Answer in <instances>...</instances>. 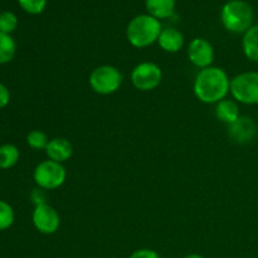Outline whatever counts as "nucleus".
Returning a JSON list of instances; mask_svg holds the SVG:
<instances>
[{"label": "nucleus", "mask_w": 258, "mask_h": 258, "mask_svg": "<svg viewBox=\"0 0 258 258\" xmlns=\"http://www.w3.org/2000/svg\"><path fill=\"white\" fill-rule=\"evenodd\" d=\"M35 184L44 190H54L64 184L67 171L60 163L44 160L38 164L33 173Z\"/></svg>", "instance_id": "4"}, {"label": "nucleus", "mask_w": 258, "mask_h": 258, "mask_svg": "<svg viewBox=\"0 0 258 258\" xmlns=\"http://www.w3.org/2000/svg\"><path fill=\"white\" fill-rule=\"evenodd\" d=\"M49 139L43 131L33 130L27 135V144L33 150H45Z\"/></svg>", "instance_id": "19"}, {"label": "nucleus", "mask_w": 258, "mask_h": 258, "mask_svg": "<svg viewBox=\"0 0 258 258\" xmlns=\"http://www.w3.org/2000/svg\"><path fill=\"white\" fill-rule=\"evenodd\" d=\"M145 5L149 15L156 19H166L175 10V0H146Z\"/></svg>", "instance_id": "14"}, {"label": "nucleus", "mask_w": 258, "mask_h": 258, "mask_svg": "<svg viewBox=\"0 0 258 258\" xmlns=\"http://www.w3.org/2000/svg\"><path fill=\"white\" fill-rule=\"evenodd\" d=\"M161 30L163 29L159 19L149 14H141L128 23L126 37L133 47L146 48L158 42Z\"/></svg>", "instance_id": "2"}, {"label": "nucleus", "mask_w": 258, "mask_h": 258, "mask_svg": "<svg viewBox=\"0 0 258 258\" xmlns=\"http://www.w3.org/2000/svg\"><path fill=\"white\" fill-rule=\"evenodd\" d=\"M216 116L219 121L229 126L241 117V113H239V107L236 101L224 98L217 103Z\"/></svg>", "instance_id": "13"}, {"label": "nucleus", "mask_w": 258, "mask_h": 258, "mask_svg": "<svg viewBox=\"0 0 258 258\" xmlns=\"http://www.w3.org/2000/svg\"><path fill=\"white\" fill-rule=\"evenodd\" d=\"M158 43L164 52L176 53L183 48L184 37L175 28H165L161 30Z\"/></svg>", "instance_id": "12"}, {"label": "nucleus", "mask_w": 258, "mask_h": 258, "mask_svg": "<svg viewBox=\"0 0 258 258\" xmlns=\"http://www.w3.org/2000/svg\"><path fill=\"white\" fill-rule=\"evenodd\" d=\"M122 73L110 64L95 68L90 75V86L98 95H111L120 90L122 85Z\"/></svg>", "instance_id": "6"}, {"label": "nucleus", "mask_w": 258, "mask_h": 258, "mask_svg": "<svg viewBox=\"0 0 258 258\" xmlns=\"http://www.w3.org/2000/svg\"><path fill=\"white\" fill-rule=\"evenodd\" d=\"M20 7L29 14H40L45 9L47 0H18Z\"/></svg>", "instance_id": "21"}, {"label": "nucleus", "mask_w": 258, "mask_h": 258, "mask_svg": "<svg viewBox=\"0 0 258 258\" xmlns=\"http://www.w3.org/2000/svg\"><path fill=\"white\" fill-rule=\"evenodd\" d=\"M45 154L49 158V160L62 164L70 160L71 156L73 155V146L64 138L50 139L47 148H45Z\"/></svg>", "instance_id": "11"}, {"label": "nucleus", "mask_w": 258, "mask_h": 258, "mask_svg": "<svg viewBox=\"0 0 258 258\" xmlns=\"http://www.w3.org/2000/svg\"><path fill=\"white\" fill-rule=\"evenodd\" d=\"M221 20L228 32L244 34L253 23V9L243 0H229L222 8Z\"/></svg>", "instance_id": "3"}, {"label": "nucleus", "mask_w": 258, "mask_h": 258, "mask_svg": "<svg viewBox=\"0 0 258 258\" xmlns=\"http://www.w3.org/2000/svg\"><path fill=\"white\" fill-rule=\"evenodd\" d=\"M14 209L9 203L0 201V231H7L14 224Z\"/></svg>", "instance_id": "18"}, {"label": "nucleus", "mask_w": 258, "mask_h": 258, "mask_svg": "<svg viewBox=\"0 0 258 258\" xmlns=\"http://www.w3.org/2000/svg\"><path fill=\"white\" fill-rule=\"evenodd\" d=\"M231 95L243 105H258V72H243L231 80Z\"/></svg>", "instance_id": "5"}, {"label": "nucleus", "mask_w": 258, "mask_h": 258, "mask_svg": "<svg viewBox=\"0 0 258 258\" xmlns=\"http://www.w3.org/2000/svg\"><path fill=\"white\" fill-rule=\"evenodd\" d=\"M242 49L247 59L258 63V24L252 25L243 34Z\"/></svg>", "instance_id": "15"}, {"label": "nucleus", "mask_w": 258, "mask_h": 258, "mask_svg": "<svg viewBox=\"0 0 258 258\" xmlns=\"http://www.w3.org/2000/svg\"><path fill=\"white\" fill-rule=\"evenodd\" d=\"M17 52V44L10 34L0 32V64L9 63Z\"/></svg>", "instance_id": "17"}, {"label": "nucleus", "mask_w": 258, "mask_h": 258, "mask_svg": "<svg viewBox=\"0 0 258 258\" xmlns=\"http://www.w3.org/2000/svg\"><path fill=\"white\" fill-rule=\"evenodd\" d=\"M128 258H160V256H159L158 252L154 251V249L141 248L134 251Z\"/></svg>", "instance_id": "22"}, {"label": "nucleus", "mask_w": 258, "mask_h": 258, "mask_svg": "<svg viewBox=\"0 0 258 258\" xmlns=\"http://www.w3.org/2000/svg\"><path fill=\"white\" fill-rule=\"evenodd\" d=\"M257 125L252 118L241 116L234 123L228 126V134L234 141L241 144L249 143L257 135Z\"/></svg>", "instance_id": "10"}, {"label": "nucleus", "mask_w": 258, "mask_h": 258, "mask_svg": "<svg viewBox=\"0 0 258 258\" xmlns=\"http://www.w3.org/2000/svg\"><path fill=\"white\" fill-rule=\"evenodd\" d=\"M184 258H206V257L198 253H191V254H188V256H185Z\"/></svg>", "instance_id": "24"}, {"label": "nucleus", "mask_w": 258, "mask_h": 258, "mask_svg": "<svg viewBox=\"0 0 258 258\" xmlns=\"http://www.w3.org/2000/svg\"><path fill=\"white\" fill-rule=\"evenodd\" d=\"M18 27V19L12 12L0 13V32L5 34H10Z\"/></svg>", "instance_id": "20"}, {"label": "nucleus", "mask_w": 258, "mask_h": 258, "mask_svg": "<svg viewBox=\"0 0 258 258\" xmlns=\"http://www.w3.org/2000/svg\"><path fill=\"white\" fill-rule=\"evenodd\" d=\"M19 150L13 144H4L0 146V169L2 170H8L17 165L19 161Z\"/></svg>", "instance_id": "16"}, {"label": "nucleus", "mask_w": 258, "mask_h": 258, "mask_svg": "<svg viewBox=\"0 0 258 258\" xmlns=\"http://www.w3.org/2000/svg\"><path fill=\"white\" fill-rule=\"evenodd\" d=\"M188 58L196 67L204 70L211 67L214 60V48L204 38H196L188 47Z\"/></svg>", "instance_id": "9"}, {"label": "nucleus", "mask_w": 258, "mask_h": 258, "mask_svg": "<svg viewBox=\"0 0 258 258\" xmlns=\"http://www.w3.org/2000/svg\"><path fill=\"white\" fill-rule=\"evenodd\" d=\"M32 221L35 229L42 234H54L60 226L59 214L48 203H40L35 206Z\"/></svg>", "instance_id": "8"}, {"label": "nucleus", "mask_w": 258, "mask_h": 258, "mask_svg": "<svg viewBox=\"0 0 258 258\" xmlns=\"http://www.w3.org/2000/svg\"><path fill=\"white\" fill-rule=\"evenodd\" d=\"M194 95L201 102L218 103L224 100L231 91V80L226 71L219 67L204 68L198 72L194 80Z\"/></svg>", "instance_id": "1"}, {"label": "nucleus", "mask_w": 258, "mask_h": 258, "mask_svg": "<svg viewBox=\"0 0 258 258\" xmlns=\"http://www.w3.org/2000/svg\"><path fill=\"white\" fill-rule=\"evenodd\" d=\"M10 102V92L8 87L3 83H0V110L7 107Z\"/></svg>", "instance_id": "23"}, {"label": "nucleus", "mask_w": 258, "mask_h": 258, "mask_svg": "<svg viewBox=\"0 0 258 258\" xmlns=\"http://www.w3.org/2000/svg\"><path fill=\"white\" fill-rule=\"evenodd\" d=\"M163 71L154 62H141L131 72V82L138 90L153 91L160 85Z\"/></svg>", "instance_id": "7"}]
</instances>
